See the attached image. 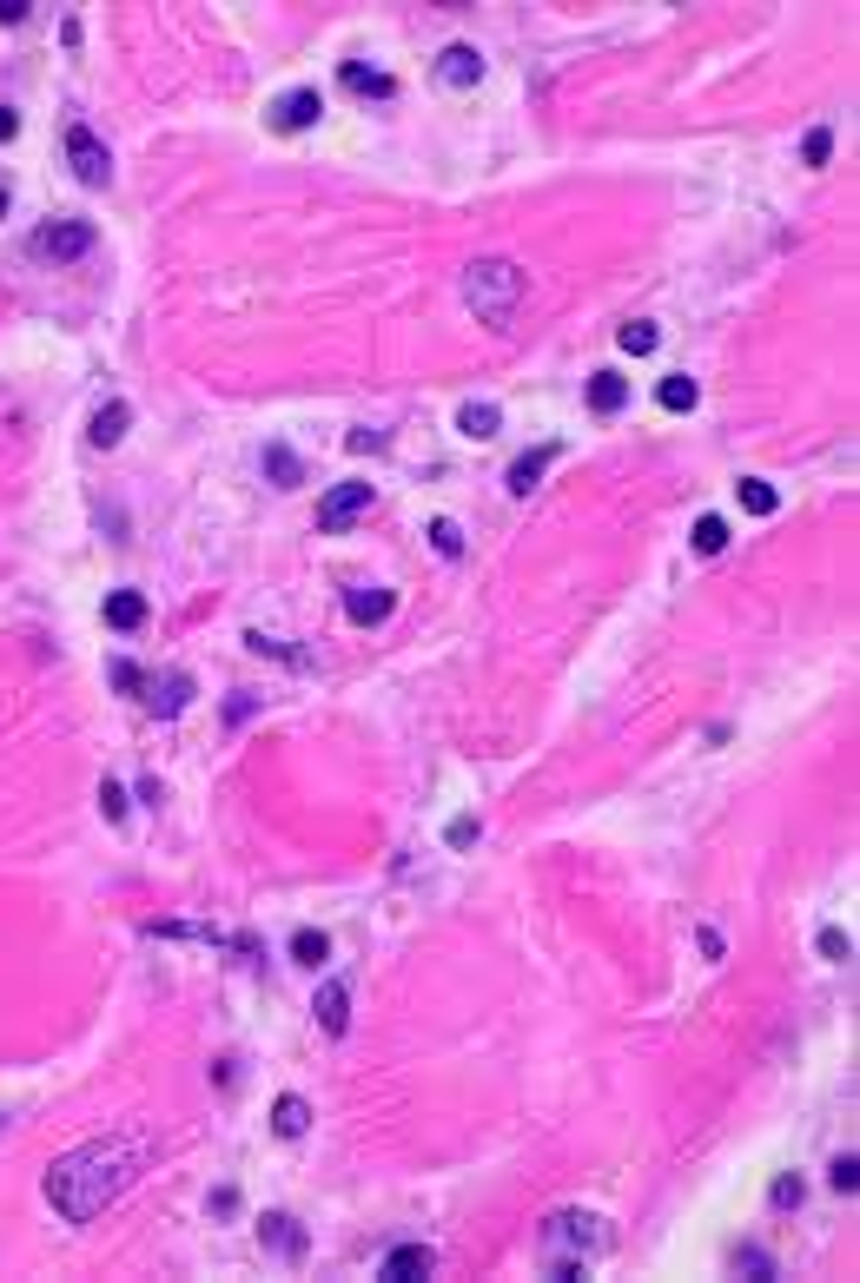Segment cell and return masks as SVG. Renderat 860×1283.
<instances>
[{
	"mask_svg": "<svg viewBox=\"0 0 860 1283\" xmlns=\"http://www.w3.org/2000/svg\"><path fill=\"white\" fill-rule=\"evenodd\" d=\"M94 225H86V219H60V225H40L34 232V251H40V259H86V251H94Z\"/></svg>",
	"mask_w": 860,
	"mask_h": 1283,
	"instance_id": "obj_6",
	"label": "cell"
},
{
	"mask_svg": "<svg viewBox=\"0 0 860 1283\" xmlns=\"http://www.w3.org/2000/svg\"><path fill=\"white\" fill-rule=\"evenodd\" d=\"M728 1263H735V1276H754V1283H767V1276H774V1257H767L761 1244H735V1257H728Z\"/></svg>",
	"mask_w": 860,
	"mask_h": 1283,
	"instance_id": "obj_25",
	"label": "cell"
},
{
	"mask_svg": "<svg viewBox=\"0 0 860 1283\" xmlns=\"http://www.w3.org/2000/svg\"><path fill=\"white\" fill-rule=\"evenodd\" d=\"M139 1171V1145L126 1138H94V1145H73L66 1158H53L47 1171V1205L66 1218V1224H94L113 1197L133 1184Z\"/></svg>",
	"mask_w": 860,
	"mask_h": 1283,
	"instance_id": "obj_1",
	"label": "cell"
},
{
	"mask_svg": "<svg viewBox=\"0 0 860 1283\" xmlns=\"http://www.w3.org/2000/svg\"><path fill=\"white\" fill-rule=\"evenodd\" d=\"M100 814L107 821H126V788L120 781H100Z\"/></svg>",
	"mask_w": 860,
	"mask_h": 1283,
	"instance_id": "obj_35",
	"label": "cell"
},
{
	"mask_svg": "<svg viewBox=\"0 0 860 1283\" xmlns=\"http://www.w3.org/2000/svg\"><path fill=\"white\" fill-rule=\"evenodd\" d=\"M27 8H34V0H0V27H21Z\"/></svg>",
	"mask_w": 860,
	"mask_h": 1283,
	"instance_id": "obj_37",
	"label": "cell"
},
{
	"mask_svg": "<svg viewBox=\"0 0 860 1283\" xmlns=\"http://www.w3.org/2000/svg\"><path fill=\"white\" fill-rule=\"evenodd\" d=\"M146 689H152V695H146V708L172 721V715H186V702H193V675H186V668H172V675L146 681Z\"/></svg>",
	"mask_w": 860,
	"mask_h": 1283,
	"instance_id": "obj_14",
	"label": "cell"
},
{
	"mask_svg": "<svg viewBox=\"0 0 860 1283\" xmlns=\"http://www.w3.org/2000/svg\"><path fill=\"white\" fill-rule=\"evenodd\" d=\"M655 397H662V410H696V397H702V391H696V378H662V391H655Z\"/></svg>",
	"mask_w": 860,
	"mask_h": 1283,
	"instance_id": "obj_28",
	"label": "cell"
},
{
	"mask_svg": "<svg viewBox=\"0 0 860 1283\" xmlns=\"http://www.w3.org/2000/svg\"><path fill=\"white\" fill-rule=\"evenodd\" d=\"M827 1184H834L840 1197H853V1191H860V1158H853V1151H840V1158L827 1164Z\"/></svg>",
	"mask_w": 860,
	"mask_h": 1283,
	"instance_id": "obj_31",
	"label": "cell"
},
{
	"mask_svg": "<svg viewBox=\"0 0 860 1283\" xmlns=\"http://www.w3.org/2000/svg\"><path fill=\"white\" fill-rule=\"evenodd\" d=\"M66 165H73L79 186H107L113 180V152H107V139L94 126H66Z\"/></svg>",
	"mask_w": 860,
	"mask_h": 1283,
	"instance_id": "obj_4",
	"label": "cell"
},
{
	"mask_svg": "<svg viewBox=\"0 0 860 1283\" xmlns=\"http://www.w3.org/2000/svg\"><path fill=\"white\" fill-rule=\"evenodd\" d=\"M735 496H741V509H748V517H774V509H782L774 483H761V477H741V483H735Z\"/></svg>",
	"mask_w": 860,
	"mask_h": 1283,
	"instance_id": "obj_22",
	"label": "cell"
},
{
	"mask_svg": "<svg viewBox=\"0 0 860 1283\" xmlns=\"http://www.w3.org/2000/svg\"><path fill=\"white\" fill-rule=\"evenodd\" d=\"M365 509H371V483H337V490H324V503H318V530L337 536V530H352Z\"/></svg>",
	"mask_w": 860,
	"mask_h": 1283,
	"instance_id": "obj_5",
	"label": "cell"
},
{
	"mask_svg": "<svg viewBox=\"0 0 860 1283\" xmlns=\"http://www.w3.org/2000/svg\"><path fill=\"white\" fill-rule=\"evenodd\" d=\"M266 477H272L279 490H298V483H305V464H298V451H292V444H266Z\"/></svg>",
	"mask_w": 860,
	"mask_h": 1283,
	"instance_id": "obj_21",
	"label": "cell"
},
{
	"mask_svg": "<svg viewBox=\"0 0 860 1283\" xmlns=\"http://www.w3.org/2000/svg\"><path fill=\"white\" fill-rule=\"evenodd\" d=\"M801 159H808V165H827V159H834V126H814V133L801 139Z\"/></svg>",
	"mask_w": 860,
	"mask_h": 1283,
	"instance_id": "obj_33",
	"label": "cell"
},
{
	"mask_svg": "<svg viewBox=\"0 0 860 1283\" xmlns=\"http://www.w3.org/2000/svg\"><path fill=\"white\" fill-rule=\"evenodd\" d=\"M438 79H444V87H477V79H483V53L470 47V40H451L444 53H438Z\"/></svg>",
	"mask_w": 860,
	"mask_h": 1283,
	"instance_id": "obj_10",
	"label": "cell"
},
{
	"mask_svg": "<svg viewBox=\"0 0 860 1283\" xmlns=\"http://www.w3.org/2000/svg\"><path fill=\"white\" fill-rule=\"evenodd\" d=\"M344 444H352V451H384V431H352Z\"/></svg>",
	"mask_w": 860,
	"mask_h": 1283,
	"instance_id": "obj_38",
	"label": "cell"
},
{
	"mask_svg": "<svg viewBox=\"0 0 860 1283\" xmlns=\"http://www.w3.org/2000/svg\"><path fill=\"white\" fill-rule=\"evenodd\" d=\"M258 1244L279 1250L285 1263H298V1257H305V1231H298V1218H285V1211H266V1218H258Z\"/></svg>",
	"mask_w": 860,
	"mask_h": 1283,
	"instance_id": "obj_12",
	"label": "cell"
},
{
	"mask_svg": "<svg viewBox=\"0 0 860 1283\" xmlns=\"http://www.w3.org/2000/svg\"><path fill=\"white\" fill-rule=\"evenodd\" d=\"M14 133H21V113H14V107H0V139H14Z\"/></svg>",
	"mask_w": 860,
	"mask_h": 1283,
	"instance_id": "obj_40",
	"label": "cell"
},
{
	"mask_svg": "<svg viewBox=\"0 0 860 1283\" xmlns=\"http://www.w3.org/2000/svg\"><path fill=\"white\" fill-rule=\"evenodd\" d=\"M556 457H563V444H537V451H524V457L509 464V477H503V483H509V496H530V490L543 483V470H550Z\"/></svg>",
	"mask_w": 860,
	"mask_h": 1283,
	"instance_id": "obj_15",
	"label": "cell"
},
{
	"mask_svg": "<svg viewBox=\"0 0 860 1283\" xmlns=\"http://www.w3.org/2000/svg\"><path fill=\"white\" fill-rule=\"evenodd\" d=\"M126 423H133V404H126V397H107V404L94 410V423H86V444H94V451H113V444L126 437Z\"/></svg>",
	"mask_w": 860,
	"mask_h": 1283,
	"instance_id": "obj_13",
	"label": "cell"
},
{
	"mask_svg": "<svg viewBox=\"0 0 860 1283\" xmlns=\"http://www.w3.org/2000/svg\"><path fill=\"white\" fill-rule=\"evenodd\" d=\"M688 543H696V556H722L728 550V523L722 517H696V536Z\"/></svg>",
	"mask_w": 860,
	"mask_h": 1283,
	"instance_id": "obj_27",
	"label": "cell"
},
{
	"mask_svg": "<svg viewBox=\"0 0 860 1283\" xmlns=\"http://www.w3.org/2000/svg\"><path fill=\"white\" fill-rule=\"evenodd\" d=\"M292 960H298V966H311V973H318V966H324V960H331V939H324V933H318V926H298V933H292Z\"/></svg>",
	"mask_w": 860,
	"mask_h": 1283,
	"instance_id": "obj_23",
	"label": "cell"
},
{
	"mask_svg": "<svg viewBox=\"0 0 860 1283\" xmlns=\"http://www.w3.org/2000/svg\"><path fill=\"white\" fill-rule=\"evenodd\" d=\"M524 292H530V279H524V266H516V259H477V266L464 272V305H470L490 331H509V318H516V305H524Z\"/></svg>",
	"mask_w": 860,
	"mask_h": 1283,
	"instance_id": "obj_2",
	"label": "cell"
},
{
	"mask_svg": "<svg viewBox=\"0 0 860 1283\" xmlns=\"http://www.w3.org/2000/svg\"><path fill=\"white\" fill-rule=\"evenodd\" d=\"M616 345H623V351H629V358H649V351H655V345H662V331H655V324H649V318H629V324H623V331H616Z\"/></svg>",
	"mask_w": 860,
	"mask_h": 1283,
	"instance_id": "obj_24",
	"label": "cell"
},
{
	"mask_svg": "<svg viewBox=\"0 0 860 1283\" xmlns=\"http://www.w3.org/2000/svg\"><path fill=\"white\" fill-rule=\"evenodd\" d=\"M623 404H629V378H623V371H595V378H589V410H595V417H616Z\"/></svg>",
	"mask_w": 860,
	"mask_h": 1283,
	"instance_id": "obj_18",
	"label": "cell"
},
{
	"mask_svg": "<svg viewBox=\"0 0 860 1283\" xmlns=\"http://www.w3.org/2000/svg\"><path fill=\"white\" fill-rule=\"evenodd\" d=\"M305 1125H311V1105H305L298 1091H285V1098L272 1105V1132H279V1138H305Z\"/></svg>",
	"mask_w": 860,
	"mask_h": 1283,
	"instance_id": "obj_20",
	"label": "cell"
},
{
	"mask_svg": "<svg viewBox=\"0 0 860 1283\" xmlns=\"http://www.w3.org/2000/svg\"><path fill=\"white\" fill-rule=\"evenodd\" d=\"M251 708H258V695H232V702H225V721H245Z\"/></svg>",
	"mask_w": 860,
	"mask_h": 1283,
	"instance_id": "obj_39",
	"label": "cell"
},
{
	"mask_svg": "<svg viewBox=\"0 0 860 1283\" xmlns=\"http://www.w3.org/2000/svg\"><path fill=\"white\" fill-rule=\"evenodd\" d=\"M814 947H821V960H834V966H847V960H853V939H847L840 926H821V933H814Z\"/></svg>",
	"mask_w": 860,
	"mask_h": 1283,
	"instance_id": "obj_30",
	"label": "cell"
},
{
	"mask_svg": "<svg viewBox=\"0 0 860 1283\" xmlns=\"http://www.w3.org/2000/svg\"><path fill=\"white\" fill-rule=\"evenodd\" d=\"M8 206H14V193H8V186H0V219H8Z\"/></svg>",
	"mask_w": 860,
	"mask_h": 1283,
	"instance_id": "obj_41",
	"label": "cell"
},
{
	"mask_svg": "<svg viewBox=\"0 0 860 1283\" xmlns=\"http://www.w3.org/2000/svg\"><path fill=\"white\" fill-rule=\"evenodd\" d=\"M146 616H152V609H146L139 589H113V595H107V629L133 636V629H146Z\"/></svg>",
	"mask_w": 860,
	"mask_h": 1283,
	"instance_id": "obj_17",
	"label": "cell"
},
{
	"mask_svg": "<svg viewBox=\"0 0 860 1283\" xmlns=\"http://www.w3.org/2000/svg\"><path fill=\"white\" fill-rule=\"evenodd\" d=\"M444 840H451V847H470V840H477V814H457V821L444 827Z\"/></svg>",
	"mask_w": 860,
	"mask_h": 1283,
	"instance_id": "obj_36",
	"label": "cell"
},
{
	"mask_svg": "<svg viewBox=\"0 0 860 1283\" xmlns=\"http://www.w3.org/2000/svg\"><path fill=\"white\" fill-rule=\"evenodd\" d=\"M430 550H438V556H464V530L451 517H438V523H430Z\"/></svg>",
	"mask_w": 860,
	"mask_h": 1283,
	"instance_id": "obj_32",
	"label": "cell"
},
{
	"mask_svg": "<svg viewBox=\"0 0 860 1283\" xmlns=\"http://www.w3.org/2000/svg\"><path fill=\"white\" fill-rule=\"evenodd\" d=\"M311 1012H318V1025H324V1039H344V1033H352V986H344V979H324Z\"/></svg>",
	"mask_w": 860,
	"mask_h": 1283,
	"instance_id": "obj_9",
	"label": "cell"
},
{
	"mask_svg": "<svg viewBox=\"0 0 860 1283\" xmlns=\"http://www.w3.org/2000/svg\"><path fill=\"white\" fill-rule=\"evenodd\" d=\"M245 649H251V655H279V662H292V668H311V655H298L292 642L266 636V629H251V636H245Z\"/></svg>",
	"mask_w": 860,
	"mask_h": 1283,
	"instance_id": "obj_26",
	"label": "cell"
},
{
	"mask_svg": "<svg viewBox=\"0 0 860 1283\" xmlns=\"http://www.w3.org/2000/svg\"><path fill=\"white\" fill-rule=\"evenodd\" d=\"M337 79H344V94H358V100H391V94H397V79L378 73V66H365V60H344Z\"/></svg>",
	"mask_w": 860,
	"mask_h": 1283,
	"instance_id": "obj_16",
	"label": "cell"
},
{
	"mask_svg": "<svg viewBox=\"0 0 860 1283\" xmlns=\"http://www.w3.org/2000/svg\"><path fill=\"white\" fill-rule=\"evenodd\" d=\"M457 431H464L470 444H483V437L503 431V410H496V404H464V410H457Z\"/></svg>",
	"mask_w": 860,
	"mask_h": 1283,
	"instance_id": "obj_19",
	"label": "cell"
},
{
	"mask_svg": "<svg viewBox=\"0 0 860 1283\" xmlns=\"http://www.w3.org/2000/svg\"><path fill=\"white\" fill-rule=\"evenodd\" d=\"M801 1197H808V1184L795 1171H782V1177H774V1191H767V1205L774 1211H801Z\"/></svg>",
	"mask_w": 860,
	"mask_h": 1283,
	"instance_id": "obj_29",
	"label": "cell"
},
{
	"mask_svg": "<svg viewBox=\"0 0 860 1283\" xmlns=\"http://www.w3.org/2000/svg\"><path fill=\"white\" fill-rule=\"evenodd\" d=\"M318 113H324V94L318 87H292V94L272 100V126L279 133H305V126H318Z\"/></svg>",
	"mask_w": 860,
	"mask_h": 1283,
	"instance_id": "obj_7",
	"label": "cell"
},
{
	"mask_svg": "<svg viewBox=\"0 0 860 1283\" xmlns=\"http://www.w3.org/2000/svg\"><path fill=\"white\" fill-rule=\"evenodd\" d=\"M430 1270H438V1250H430V1244H391L384 1263H378L384 1283H417V1276H430Z\"/></svg>",
	"mask_w": 860,
	"mask_h": 1283,
	"instance_id": "obj_8",
	"label": "cell"
},
{
	"mask_svg": "<svg viewBox=\"0 0 860 1283\" xmlns=\"http://www.w3.org/2000/svg\"><path fill=\"white\" fill-rule=\"evenodd\" d=\"M107 675H113V689H120V695H139V689H146V675H139V662H113Z\"/></svg>",
	"mask_w": 860,
	"mask_h": 1283,
	"instance_id": "obj_34",
	"label": "cell"
},
{
	"mask_svg": "<svg viewBox=\"0 0 860 1283\" xmlns=\"http://www.w3.org/2000/svg\"><path fill=\"white\" fill-rule=\"evenodd\" d=\"M391 609H397V595H391V589H378V582H365V589H344V616H352L358 629H378Z\"/></svg>",
	"mask_w": 860,
	"mask_h": 1283,
	"instance_id": "obj_11",
	"label": "cell"
},
{
	"mask_svg": "<svg viewBox=\"0 0 860 1283\" xmlns=\"http://www.w3.org/2000/svg\"><path fill=\"white\" fill-rule=\"evenodd\" d=\"M537 1250H543V1263H589L610 1250V1231H602L595 1211H550L537 1231Z\"/></svg>",
	"mask_w": 860,
	"mask_h": 1283,
	"instance_id": "obj_3",
	"label": "cell"
}]
</instances>
